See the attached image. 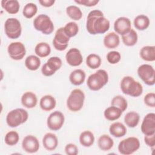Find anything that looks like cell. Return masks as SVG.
Masks as SVG:
<instances>
[{"label": "cell", "mask_w": 155, "mask_h": 155, "mask_svg": "<svg viewBox=\"0 0 155 155\" xmlns=\"http://www.w3.org/2000/svg\"><path fill=\"white\" fill-rule=\"evenodd\" d=\"M2 7L10 14H16L19 12L20 5L17 0H2Z\"/></svg>", "instance_id": "24"}, {"label": "cell", "mask_w": 155, "mask_h": 155, "mask_svg": "<svg viewBox=\"0 0 155 155\" xmlns=\"http://www.w3.org/2000/svg\"><path fill=\"white\" fill-rule=\"evenodd\" d=\"M114 29L116 33L124 35L131 29L130 20L126 17L118 18L114 23Z\"/></svg>", "instance_id": "16"}, {"label": "cell", "mask_w": 155, "mask_h": 155, "mask_svg": "<svg viewBox=\"0 0 155 155\" xmlns=\"http://www.w3.org/2000/svg\"><path fill=\"white\" fill-rule=\"evenodd\" d=\"M4 30L8 38L12 39H17L21 36L22 32L21 22L16 18H8L4 24Z\"/></svg>", "instance_id": "8"}, {"label": "cell", "mask_w": 155, "mask_h": 155, "mask_svg": "<svg viewBox=\"0 0 155 155\" xmlns=\"http://www.w3.org/2000/svg\"><path fill=\"white\" fill-rule=\"evenodd\" d=\"M99 148L102 151H108L113 147V140L107 134H103L99 137L97 140Z\"/></svg>", "instance_id": "27"}, {"label": "cell", "mask_w": 155, "mask_h": 155, "mask_svg": "<svg viewBox=\"0 0 155 155\" xmlns=\"http://www.w3.org/2000/svg\"><path fill=\"white\" fill-rule=\"evenodd\" d=\"M25 65L27 69L35 71L38 70L41 65L40 59L35 55H30L25 60Z\"/></svg>", "instance_id": "33"}, {"label": "cell", "mask_w": 155, "mask_h": 155, "mask_svg": "<svg viewBox=\"0 0 155 155\" xmlns=\"http://www.w3.org/2000/svg\"><path fill=\"white\" fill-rule=\"evenodd\" d=\"M42 144L48 151L54 150L58 145V140L56 136L51 133H46L42 139Z\"/></svg>", "instance_id": "18"}, {"label": "cell", "mask_w": 155, "mask_h": 155, "mask_svg": "<svg viewBox=\"0 0 155 155\" xmlns=\"http://www.w3.org/2000/svg\"><path fill=\"white\" fill-rule=\"evenodd\" d=\"M28 117V112L23 108H16L8 113L6 117L7 125L12 128L25 123Z\"/></svg>", "instance_id": "4"}, {"label": "cell", "mask_w": 155, "mask_h": 155, "mask_svg": "<svg viewBox=\"0 0 155 155\" xmlns=\"http://www.w3.org/2000/svg\"><path fill=\"white\" fill-rule=\"evenodd\" d=\"M108 81L107 72L102 69L90 75L87 79V85L92 91H98L105 86Z\"/></svg>", "instance_id": "3"}, {"label": "cell", "mask_w": 155, "mask_h": 155, "mask_svg": "<svg viewBox=\"0 0 155 155\" xmlns=\"http://www.w3.org/2000/svg\"><path fill=\"white\" fill-rule=\"evenodd\" d=\"M65 152L68 155H76L78 153V148L75 144L70 143L65 146Z\"/></svg>", "instance_id": "42"}, {"label": "cell", "mask_w": 155, "mask_h": 155, "mask_svg": "<svg viewBox=\"0 0 155 155\" xmlns=\"http://www.w3.org/2000/svg\"><path fill=\"white\" fill-rule=\"evenodd\" d=\"M21 103L27 108H32L36 107L38 102L36 95L31 91H27L21 97Z\"/></svg>", "instance_id": "19"}, {"label": "cell", "mask_w": 155, "mask_h": 155, "mask_svg": "<svg viewBox=\"0 0 155 155\" xmlns=\"http://www.w3.org/2000/svg\"><path fill=\"white\" fill-rule=\"evenodd\" d=\"M39 2L40 4L45 7H51L55 2L54 0H39Z\"/></svg>", "instance_id": "45"}, {"label": "cell", "mask_w": 155, "mask_h": 155, "mask_svg": "<svg viewBox=\"0 0 155 155\" xmlns=\"http://www.w3.org/2000/svg\"><path fill=\"white\" fill-rule=\"evenodd\" d=\"M38 12V7L34 3H28L27 4L22 10V14L24 17L28 19L33 18Z\"/></svg>", "instance_id": "36"}, {"label": "cell", "mask_w": 155, "mask_h": 155, "mask_svg": "<svg viewBox=\"0 0 155 155\" xmlns=\"http://www.w3.org/2000/svg\"><path fill=\"white\" fill-rule=\"evenodd\" d=\"M149 25L150 19L144 15H138L134 19V25L138 30H145L149 27Z\"/></svg>", "instance_id": "29"}, {"label": "cell", "mask_w": 155, "mask_h": 155, "mask_svg": "<svg viewBox=\"0 0 155 155\" xmlns=\"http://www.w3.org/2000/svg\"><path fill=\"white\" fill-rule=\"evenodd\" d=\"M139 114L135 111H130L127 113L124 117V122L125 124L130 128L136 127L139 122Z\"/></svg>", "instance_id": "31"}, {"label": "cell", "mask_w": 155, "mask_h": 155, "mask_svg": "<svg viewBox=\"0 0 155 155\" xmlns=\"http://www.w3.org/2000/svg\"><path fill=\"white\" fill-rule=\"evenodd\" d=\"M85 100V94L80 89H74L71 91L67 100V106L69 110L76 112L81 110Z\"/></svg>", "instance_id": "5"}, {"label": "cell", "mask_w": 155, "mask_h": 155, "mask_svg": "<svg viewBox=\"0 0 155 155\" xmlns=\"http://www.w3.org/2000/svg\"><path fill=\"white\" fill-rule=\"evenodd\" d=\"M74 2L77 4L83 5L87 7H93L96 5L99 2V0H75Z\"/></svg>", "instance_id": "43"}, {"label": "cell", "mask_w": 155, "mask_h": 155, "mask_svg": "<svg viewBox=\"0 0 155 155\" xmlns=\"http://www.w3.org/2000/svg\"><path fill=\"white\" fill-rule=\"evenodd\" d=\"M22 149L29 153L37 152L39 148V142L38 139L32 135L26 136L22 142Z\"/></svg>", "instance_id": "15"}, {"label": "cell", "mask_w": 155, "mask_h": 155, "mask_svg": "<svg viewBox=\"0 0 155 155\" xmlns=\"http://www.w3.org/2000/svg\"><path fill=\"white\" fill-rule=\"evenodd\" d=\"M110 25V21L104 17L101 10H94L88 13L86 28L90 34H103L109 30Z\"/></svg>", "instance_id": "1"}, {"label": "cell", "mask_w": 155, "mask_h": 155, "mask_svg": "<svg viewBox=\"0 0 155 155\" xmlns=\"http://www.w3.org/2000/svg\"><path fill=\"white\" fill-rule=\"evenodd\" d=\"M110 133L115 137H121L127 133V128L121 122L113 123L109 128Z\"/></svg>", "instance_id": "22"}, {"label": "cell", "mask_w": 155, "mask_h": 155, "mask_svg": "<svg viewBox=\"0 0 155 155\" xmlns=\"http://www.w3.org/2000/svg\"><path fill=\"white\" fill-rule=\"evenodd\" d=\"M65 34L70 38L75 36L79 31V27L74 22H70L67 23L64 27Z\"/></svg>", "instance_id": "38"}, {"label": "cell", "mask_w": 155, "mask_h": 155, "mask_svg": "<svg viewBox=\"0 0 155 155\" xmlns=\"http://www.w3.org/2000/svg\"><path fill=\"white\" fill-rule=\"evenodd\" d=\"M144 141L148 147L154 148L155 145V133L150 135H145Z\"/></svg>", "instance_id": "44"}, {"label": "cell", "mask_w": 155, "mask_h": 155, "mask_svg": "<svg viewBox=\"0 0 155 155\" xmlns=\"http://www.w3.org/2000/svg\"><path fill=\"white\" fill-rule=\"evenodd\" d=\"M138 39L137 34L136 31L133 29H131L127 33L122 36V40L123 43L127 46H133L134 45Z\"/></svg>", "instance_id": "30"}, {"label": "cell", "mask_w": 155, "mask_h": 155, "mask_svg": "<svg viewBox=\"0 0 155 155\" xmlns=\"http://www.w3.org/2000/svg\"><path fill=\"white\" fill-rule=\"evenodd\" d=\"M85 76V73L84 70L81 69H76L70 73L69 80L73 85H79L84 82Z\"/></svg>", "instance_id": "23"}, {"label": "cell", "mask_w": 155, "mask_h": 155, "mask_svg": "<svg viewBox=\"0 0 155 155\" xmlns=\"http://www.w3.org/2000/svg\"><path fill=\"white\" fill-rule=\"evenodd\" d=\"M122 114V111L120 108L112 105L106 108L104 113L105 118L110 121L118 119L121 116Z\"/></svg>", "instance_id": "25"}, {"label": "cell", "mask_w": 155, "mask_h": 155, "mask_svg": "<svg viewBox=\"0 0 155 155\" xmlns=\"http://www.w3.org/2000/svg\"><path fill=\"white\" fill-rule=\"evenodd\" d=\"M64 120L65 118L63 113L59 111H55L51 113L48 117L47 124L50 130L58 131L63 126Z\"/></svg>", "instance_id": "12"}, {"label": "cell", "mask_w": 155, "mask_h": 155, "mask_svg": "<svg viewBox=\"0 0 155 155\" xmlns=\"http://www.w3.org/2000/svg\"><path fill=\"white\" fill-rule=\"evenodd\" d=\"M62 61L57 56L50 58L47 62L44 64L41 68V72L45 76H50L55 73L56 71L62 67Z\"/></svg>", "instance_id": "10"}, {"label": "cell", "mask_w": 155, "mask_h": 155, "mask_svg": "<svg viewBox=\"0 0 155 155\" xmlns=\"http://www.w3.org/2000/svg\"><path fill=\"white\" fill-rule=\"evenodd\" d=\"M35 28L44 35H50L54 30V25L50 17L45 14L39 15L33 21Z\"/></svg>", "instance_id": "6"}, {"label": "cell", "mask_w": 155, "mask_h": 155, "mask_svg": "<svg viewBox=\"0 0 155 155\" xmlns=\"http://www.w3.org/2000/svg\"><path fill=\"white\" fill-rule=\"evenodd\" d=\"M143 101L148 107L154 108L155 107V94L154 93H147L145 96Z\"/></svg>", "instance_id": "41"}, {"label": "cell", "mask_w": 155, "mask_h": 155, "mask_svg": "<svg viewBox=\"0 0 155 155\" xmlns=\"http://www.w3.org/2000/svg\"><path fill=\"white\" fill-rule=\"evenodd\" d=\"M19 139L18 133L15 131H10L8 132L4 138L5 143L10 146H13L16 145Z\"/></svg>", "instance_id": "39"}, {"label": "cell", "mask_w": 155, "mask_h": 155, "mask_svg": "<svg viewBox=\"0 0 155 155\" xmlns=\"http://www.w3.org/2000/svg\"><path fill=\"white\" fill-rule=\"evenodd\" d=\"M120 43V39L117 34L114 32H110L106 35L104 38V44L105 47L109 49L116 48Z\"/></svg>", "instance_id": "21"}, {"label": "cell", "mask_w": 155, "mask_h": 155, "mask_svg": "<svg viewBox=\"0 0 155 155\" xmlns=\"http://www.w3.org/2000/svg\"><path fill=\"white\" fill-rule=\"evenodd\" d=\"M67 15L72 19L75 21L80 20L82 17V12L81 10L76 5H70L66 8Z\"/></svg>", "instance_id": "35"}, {"label": "cell", "mask_w": 155, "mask_h": 155, "mask_svg": "<svg viewBox=\"0 0 155 155\" xmlns=\"http://www.w3.org/2000/svg\"><path fill=\"white\" fill-rule=\"evenodd\" d=\"M141 131L145 135L155 133V114L150 113L143 118L141 125Z\"/></svg>", "instance_id": "14"}, {"label": "cell", "mask_w": 155, "mask_h": 155, "mask_svg": "<svg viewBox=\"0 0 155 155\" xmlns=\"http://www.w3.org/2000/svg\"><path fill=\"white\" fill-rule=\"evenodd\" d=\"M56 105L55 98L51 95H45L42 97L39 101L41 108L45 111H49L54 109Z\"/></svg>", "instance_id": "20"}, {"label": "cell", "mask_w": 155, "mask_h": 155, "mask_svg": "<svg viewBox=\"0 0 155 155\" xmlns=\"http://www.w3.org/2000/svg\"><path fill=\"white\" fill-rule=\"evenodd\" d=\"M140 78L148 85H153L155 82V70L150 64H142L137 68Z\"/></svg>", "instance_id": "9"}, {"label": "cell", "mask_w": 155, "mask_h": 155, "mask_svg": "<svg viewBox=\"0 0 155 155\" xmlns=\"http://www.w3.org/2000/svg\"><path fill=\"white\" fill-rule=\"evenodd\" d=\"M35 52L39 57L45 58L50 54L51 47L47 42H39L36 45Z\"/></svg>", "instance_id": "32"}, {"label": "cell", "mask_w": 155, "mask_h": 155, "mask_svg": "<svg viewBox=\"0 0 155 155\" xmlns=\"http://www.w3.org/2000/svg\"><path fill=\"white\" fill-rule=\"evenodd\" d=\"M94 142V136L92 132L86 130L82 132L79 136V142L85 147H91Z\"/></svg>", "instance_id": "28"}, {"label": "cell", "mask_w": 155, "mask_h": 155, "mask_svg": "<svg viewBox=\"0 0 155 155\" xmlns=\"http://www.w3.org/2000/svg\"><path fill=\"white\" fill-rule=\"evenodd\" d=\"M111 104L112 106L120 108L122 112L126 110L128 106L127 100L123 96L119 95L116 96L112 99Z\"/></svg>", "instance_id": "37"}, {"label": "cell", "mask_w": 155, "mask_h": 155, "mask_svg": "<svg viewBox=\"0 0 155 155\" xmlns=\"http://www.w3.org/2000/svg\"><path fill=\"white\" fill-rule=\"evenodd\" d=\"M86 64L91 69H96L101 65V58L96 54H90L86 58Z\"/></svg>", "instance_id": "34"}, {"label": "cell", "mask_w": 155, "mask_h": 155, "mask_svg": "<svg viewBox=\"0 0 155 155\" xmlns=\"http://www.w3.org/2000/svg\"><path fill=\"white\" fill-rule=\"evenodd\" d=\"M69 41L70 38L65 34L64 27H61L56 31L53 39V44L56 50L63 51L67 48Z\"/></svg>", "instance_id": "11"}, {"label": "cell", "mask_w": 155, "mask_h": 155, "mask_svg": "<svg viewBox=\"0 0 155 155\" xmlns=\"http://www.w3.org/2000/svg\"><path fill=\"white\" fill-rule=\"evenodd\" d=\"M120 89L123 93L132 97H138L143 92L142 84L131 76H125L120 82Z\"/></svg>", "instance_id": "2"}, {"label": "cell", "mask_w": 155, "mask_h": 155, "mask_svg": "<svg viewBox=\"0 0 155 155\" xmlns=\"http://www.w3.org/2000/svg\"><path fill=\"white\" fill-rule=\"evenodd\" d=\"M139 147V140L136 137H130L119 142L118 151L122 154L130 155L136 151Z\"/></svg>", "instance_id": "7"}, {"label": "cell", "mask_w": 155, "mask_h": 155, "mask_svg": "<svg viewBox=\"0 0 155 155\" xmlns=\"http://www.w3.org/2000/svg\"><path fill=\"white\" fill-rule=\"evenodd\" d=\"M120 59V54L117 51H111L107 53V59L108 62L111 64H116L118 63Z\"/></svg>", "instance_id": "40"}, {"label": "cell", "mask_w": 155, "mask_h": 155, "mask_svg": "<svg viewBox=\"0 0 155 155\" xmlns=\"http://www.w3.org/2000/svg\"><path fill=\"white\" fill-rule=\"evenodd\" d=\"M7 51L10 57L16 61L21 60L26 54L25 47L21 42H15L10 44L7 48Z\"/></svg>", "instance_id": "13"}, {"label": "cell", "mask_w": 155, "mask_h": 155, "mask_svg": "<svg viewBox=\"0 0 155 155\" xmlns=\"http://www.w3.org/2000/svg\"><path fill=\"white\" fill-rule=\"evenodd\" d=\"M140 58L146 61H154L155 60V47L144 46L140 50Z\"/></svg>", "instance_id": "26"}, {"label": "cell", "mask_w": 155, "mask_h": 155, "mask_svg": "<svg viewBox=\"0 0 155 155\" xmlns=\"http://www.w3.org/2000/svg\"><path fill=\"white\" fill-rule=\"evenodd\" d=\"M67 62L71 66L77 67L80 65L83 61L81 51L76 48H70L65 55Z\"/></svg>", "instance_id": "17"}]
</instances>
